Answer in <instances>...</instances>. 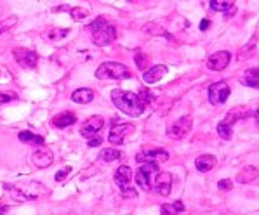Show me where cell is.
<instances>
[{
    "label": "cell",
    "mask_w": 259,
    "mask_h": 215,
    "mask_svg": "<svg viewBox=\"0 0 259 215\" xmlns=\"http://www.w3.org/2000/svg\"><path fill=\"white\" fill-rule=\"evenodd\" d=\"M111 99H113V104L122 111V113L129 115V117H141L143 111H145V101H143L141 95L127 92V90L115 89L111 92Z\"/></svg>",
    "instance_id": "6da1fadb"
},
{
    "label": "cell",
    "mask_w": 259,
    "mask_h": 215,
    "mask_svg": "<svg viewBox=\"0 0 259 215\" xmlns=\"http://www.w3.org/2000/svg\"><path fill=\"white\" fill-rule=\"evenodd\" d=\"M4 189L14 198L16 201H33L40 200L47 194V189L42 186V182H26V184H6Z\"/></svg>",
    "instance_id": "7a4b0ae2"
},
{
    "label": "cell",
    "mask_w": 259,
    "mask_h": 215,
    "mask_svg": "<svg viewBox=\"0 0 259 215\" xmlns=\"http://www.w3.org/2000/svg\"><path fill=\"white\" fill-rule=\"evenodd\" d=\"M87 30L93 31V42L94 45L103 47V45H108L117 38V30H115L113 25H110L108 21H105L103 18L96 19L93 25L87 26Z\"/></svg>",
    "instance_id": "3957f363"
},
{
    "label": "cell",
    "mask_w": 259,
    "mask_h": 215,
    "mask_svg": "<svg viewBox=\"0 0 259 215\" xmlns=\"http://www.w3.org/2000/svg\"><path fill=\"white\" fill-rule=\"evenodd\" d=\"M131 77H133V73L122 63L106 61L96 70V78L98 80H125V78Z\"/></svg>",
    "instance_id": "277c9868"
},
{
    "label": "cell",
    "mask_w": 259,
    "mask_h": 215,
    "mask_svg": "<svg viewBox=\"0 0 259 215\" xmlns=\"http://www.w3.org/2000/svg\"><path fill=\"white\" fill-rule=\"evenodd\" d=\"M115 182H117L118 189H120L122 196L127 198V200H136L138 198V191L133 188L131 184V179H133V170L129 169L127 165H122L117 169V172L113 175Z\"/></svg>",
    "instance_id": "5b68a950"
},
{
    "label": "cell",
    "mask_w": 259,
    "mask_h": 215,
    "mask_svg": "<svg viewBox=\"0 0 259 215\" xmlns=\"http://www.w3.org/2000/svg\"><path fill=\"white\" fill-rule=\"evenodd\" d=\"M158 174V163H146V165L139 167V170L134 175V181L143 191L151 189V177Z\"/></svg>",
    "instance_id": "8992f818"
},
{
    "label": "cell",
    "mask_w": 259,
    "mask_h": 215,
    "mask_svg": "<svg viewBox=\"0 0 259 215\" xmlns=\"http://www.w3.org/2000/svg\"><path fill=\"white\" fill-rule=\"evenodd\" d=\"M191 123H193L191 117L179 118L178 122H174L172 125L167 129V135H169L170 139H176V141H179V139H185L191 130Z\"/></svg>",
    "instance_id": "52a82bcc"
},
{
    "label": "cell",
    "mask_w": 259,
    "mask_h": 215,
    "mask_svg": "<svg viewBox=\"0 0 259 215\" xmlns=\"http://www.w3.org/2000/svg\"><path fill=\"white\" fill-rule=\"evenodd\" d=\"M169 160V153L165 149H160V148H145L141 153L136 154V162L143 163H158V162H167Z\"/></svg>",
    "instance_id": "ba28073f"
},
{
    "label": "cell",
    "mask_w": 259,
    "mask_h": 215,
    "mask_svg": "<svg viewBox=\"0 0 259 215\" xmlns=\"http://www.w3.org/2000/svg\"><path fill=\"white\" fill-rule=\"evenodd\" d=\"M151 189L157 191L160 196H169L172 189V175L169 172H158L151 181Z\"/></svg>",
    "instance_id": "9c48e42d"
},
{
    "label": "cell",
    "mask_w": 259,
    "mask_h": 215,
    "mask_svg": "<svg viewBox=\"0 0 259 215\" xmlns=\"http://www.w3.org/2000/svg\"><path fill=\"white\" fill-rule=\"evenodd\" d=\"M134 129H136V127H134L133 123H120V125L113 127V129L110 130L108 141L113 146H122L123 141H125V137L129 134H133Z\"/></svg>",
    "instance_id": "30bf717a"
},
{
    "label": "cell",
    "mask_w": 259,
    "mask_h": 215,
    "mask_svg": "<svg viewBox=\"0 0 259 215\" xmlns=\"http://www.w3.org/2000/svg\"><path fill=\"white\" fill-rule=\"evenodd\" d=\"M230 97V87L226 82H216L209 87V101L212 104H223Z\"/></svg>",
    "instance_id": "8fae6325"
},
{
    "label": "cell",
    "mask_w": 259,
    "mask_h": 215,
    "mask_svg": "<svg viewBox=\"0 0 259 215\" xmlns=\"http://www.w3.org/2000/svg\"><path fill=\"white\" fill-rule=\"evenodd\" d=\"M14 59L16 63H18L19 66L23 68H28V70H31V68H35L38 65V56L33 52V50L30 49H25V47H21V49H14Z\"/></svg>",
    "instance_id": "7c38bea8"
},
{
    "label": "cell",
    "mask_w": 259,
    "mask_h": 215,
    "mask_svg": "<svg viewBox=\"0 0 259 215\" xmlns=\"http://www.w3.org/2000/svg\"><path fill=\"white\" fill-rule=\"evenodd\" d=\"M53 162H54V154L53 151L47 148H38L31 153V163L37 169H47V167L53 165Z\"/></svg>",
    "instance_id": "4fadbf2b"
},
{
    "label": "cell",
    "mask_w": 259,
    "mask_h": 215,
    "mask_svg": "<svg viewBox=\"0 0 259 215\" xmlns=\"http://www.w3.org/2000/svg\"><path fill=\"white\" fill-rule=\"evenodd\" d=\"M230 59H232V54L228 50H218L216 54H212L207 59V68L212 71H223L230 65Z\"/></svg>",
    "instance_id": "5bb4252c"
},
{
    "label": "cell",
    "mask_w": 259,
    "mask_h": 215,
    "mask_svg": "<svg viewBox=\"0 0 259 215\" xmlns=\"http://www.w3.org/2000/svg\"><path fill=\"white\" fill-rule=\"evenodd\" d=\"M105 127V120H103L101 117H93L91 120H87L85 123L82 125L80 129V134L83 135V137H93V135H96L99 132V130Z\"/></svg>",
    "instance_id": "9a60e30c"
},
{
    "label": "cell",
    "mask_w": 259,
    "mask_h": 215,
    "mask_svg": "<svg viewBox=\"0 0 259 215\" xmlns=\"http://www.w3.org/2000/svg\"><path fill=\"white\" fill-rule=\"evenodd\" d=\"M165 75H167V66L158 65V66L150 68L146 73H143V80H145L146 83H155V82L160 80V78H164Z\"/></svg>",
    "instance_id": "2e32d148"
},
{
    "label": "cell",
    "mask_w": 259,
    "mask_h": 215,
    "mask_svg": "<svg viewBox=\"0 0 259 215\" xmlns=\"http://www.w3.org/2000/svg\"><path fill=\"white\" fill-rule=\"evenodd\" d=\"M214 165H216V156H212V154H202L195 160V167L198 172H209L214 169Z\"/></svg>",
    "instance_id": "e0dca14e"
},
{
    "label": "cell",
    "mask_w": 259,
    "mask_h": 215,
    "mask_svg": "<svg viewBox=\"0 0 259 215\" xmlns=\"http://www.w3.org/2000/svg\"><path fill=\"white\" fill-rule=\"evenodd\" d=\"M256 179H257L256 167H244L237 175V181L240 182V184H250V182H254Z\"/></svg>",
    "instance_id": "ac0fdd59"
},
{
    "label": "cell",
    "mask_w": 259,
    "mask_h": 215,
    "mask_svg": "<svg viewBox=\"0 0 259 215\" xmlns=\"http://www.w3.org/2000/svg\"><path fill=\"white\" fill-rule=\"evenodd\" d=\"M240 82L244 83V85L250 87V89H257L259 85V71L257 68H250V70H247L244 75H242Z\"/></svg>",
    "instance_id": "d6986e66"
},
{
    "label": "cell",
    "mask_w": 259,
    "mask_h": 215,
    "mask_svg": "<svg viewBox=\"0 0 259 215\" xmlns=\"http://www.w3.org/2000/svg\"><path fill=\"white\" fill-rule=\"evenodd\" d=\"M71 99H73L75 102H78V104H89L94 99V92L91 89H78L71 94Z\"/></svg>",
    "instance_id": "ffe728a7"
},
{
    "label": "cell",
    "mask_w": 259,
    "mask_h": 215,
    "mask_svg": "<svg viewBox=\"0 0 259 215\" xmlns=\"http://www.w3.org/2000/svg\"><path fill=\"white\" fill-rule=\"evenodd\" d=\"M75 122H77V117H75L73 113H70V111H66V113H61L54 118L53 125L58 127V129H65V127H68V125H73Z\"/></svg>",
    "instance_id": "44dd1931"
},
{
    "label": "cell",
    "mask_w": 259,
    "mask_h": 215,
    "mask_svg": "<svg viewBox=\"0 0 259 215\" xmlns=\"http://www.w3.org/2000/svg\"><path fill=\"white\" fill-rule=\"evenodd\" d=\"M185 212V205H183V201H174V203H164V205L160 206V213L162 215H178Z\"/></svg>",
    "instance_id": "7402d4cb"
},
{
    "label": "cell",
    "mask_w": 259,
    "mask_h": 215,
    "mask_svg": "<svg viewBox=\"0 0 259 215\" xmlns=\"http://www.w3.org/2000/svg\"><path fill=\"white\" fill-rule=\"evenodd\" d=\"M19 141L25 142V144H35V146H44V137L42 135H35L31 132H28V130H25V132H19Z\"/></svg>",
    "instance_id": "603a6c76"
},
{
    "label": "cell",
    "mask_w": 259,
    "mask_h": 215,
    "mask_svg": "<svg viewBox=\"0 0 259 215\" xmlns=\"http://www.w3.org/2000/svg\"><path fill=\"white\" fill-rule=\"evenodd\" d=\"M244 117H245V110H244V107H242V106L233 107L232 111H228V115H226V118L223 120V123H226V125L232 127L235 122L240 120V118H244Z\"/></svg>",
    "instance_id": "cb8c5ba5"
},
{
    "label": "cell",
    "mask_w": 259,
    "mask_h": 215,
    "mask_svg": "<svg viewBox=\"0 0 259 215\" xmlns=\"http://www.w3.org/2000/svg\"><path fill=\"white\" fill-rule=\"evenodd\" d=\"M68 28H65V30H61V28H53V30H47L46 33H44V38L46 40H61V38H65L66 35H68Z\"/></svg>",
    "instance_id": "d4e9b609"
},
{
    "label": "cell",
    "mask_w": 259,
    "mask_h": 215,
    "mask_svg": "<svg viewBox=\"0 0 259 215\" xmlns=\"http://www.w3.org/2000/svg\"><path fill=\"white\" fill-rule=\"evenodd\" d=\"M209 7L216 13H228L230 9H233V2H230V0H212V2H209Z\"/></svg>",
    "instance_id": "484cf974"
},
{
    "label": "cell",
    "mask_w": 259,
    "mask_h": 215,
    "mask_svg": "<svg viewBox=\"0 0 259 215\" xmlns=\"http://www.w3.org/2000/svg\"><path fill=\"white\" fill-rule=\"evenodd\" d=\"M256 43H257V35H254L252 40H250L244 49L238 52V59H247V58H250V56L256 54V47H257Z\"/></svg>",
    "instance_id": "4316f807"
},
{
    "label": "cell",
    "mask_w": 259,
    "mask_h": 215,
    "mask_svg": "<svg viewBox=\"0 0 259 215\" xmlns=\"http://www.w3.org/2000/svg\"><path fill=\"white\" fill-rule=\"evenodd\" d=\"M122 158V153H118L117 149H111V148H106L99 153V160L103 162H115V160H120Z\"/></svg>",
    "instance_id": "83f0119b"
},
{
    "label": "cell",
    "mask_w": 259,
    "mask_h": 215,
    "mask_svg": "<svg viewBox=\"0 0 259 215\" xmlns=\"http://www.w3.org/2000/svg\"><path fill=\"white\" fill-rule=\"evenodd\" d=\"M218 134L221 135L225 141H230V139L233 137V130H232V127L230 125H226V123H223V122H219L218 123Z\"/></svg>",
    "instance_id": "f1b7e54d"
},
{
    "label": "cell",
    "mask_w": 259,
    "mask_h": 215,
    "mask_svg": "<svg viewBox=\"0 0 259 215\" xmlns=\"http://www.w3.org/2000/svg\"><path fill=\"white\" fill-rule=\"evenodd\" d=\"M70 14H71V18H73L75 21H82V19L89 18V11L82 9V7H73V9H70Z\"/></svg>",
    "instance_id": "f546056e"
},
{
    "label": "cell",
    "mask_w": 259,
    "mask_h": 215,
    "mask_svg": "<svg viewBox=\"0 0 259 215\" xmlns=\"http://www.w3.org/2000/svg\"><path fill=\"white\" fill-rule=\"evenodd\" d=\"M148 63H150V59H148V56H146V54H143V52L136 54V65H138L139 70H146Z\"/></svg>",
    "instance_id": "4dcf8cb0"
},
{
    "label": "cell",
    "mask_w": 259,
    "mask_h": 215,
    "mask_svg": "<svg viewBox=\"0 0 259 215\" xmlns=\"http://www.w3.org/2000/svg\"><path fill=\"white\" fill-rule=\"evenodd\" d=\"M16 99H18V95H16L14 92H0V104L16 101Z\"/></svg>",
    "instance_id": "1f68e13d"
},
{
    "label": "cell",
    "mask_w": 259,
    "mask_h": 215,
    "mask_svg": "<svg viewBox=\"0 0 259 215\" xmlns=\"http://www.w3.org/2000/svg\"><path fill=\"white\" fill-rule=\"evenodd\" d=\"M70 172H71V167H65V169H63V170H59V172L56 174V181H59V182H61V181H65V179L70 175Z\"/></svg>",
    "instance_id": "d6a6232c"
},
{
    "label": "cell",
    "mask_w": 259,
    "mask_h": 215,
    "mask_svg": "<svg viewBox=\"0 0 259 215\" xmlns=\"http://www.w3.org/2000/svg\"><path fill=\"white\" fill-rule=\"evenodd\" d=\"M218 188L221 191H228L233 188V182L230 181V179H221V181L218 182Z\"/></svg>",
    "instance_id": "836d02e7"
},
{
    "label": "cell",
    "mask_w": 259,
    "mask_h": 215,
    "mask_svg": "<svg viewBox=\"0 0 259 215\" xmlns=\"http://www.w3.org/2000/svg\"><path fill=\"white\" fill-rule=\"evenodd\" d=\"M16 23H18V18H16V16H11L9 21H4L2 25H0V33H2L4 30H9V28L13 25H16Z\"/></svg>",
    "instance_id": "e575fe53"
},
{
    "label": "cell",
    "mask_w": 259,
    "mask_h": 215,
    "mask_svg": "<svg viewBox=\"0 0 259 215\" xmlns=\"http://www.w3.org/2000/svg\"><path fill=\"white\" fill-rule=\"evenodd\" d=\"M101 142H103V141H101V139H99V137H91L87 144H89L91 148H96V146H99V144H101Z\"/></svg>",
    "instance_id": "d590c367"
},
{
    "label": "cell",
    "mask_w": 259,
    "mask_h": 215,
    "mask_svg": "<svg viewBox=\"0 0 259 215\" xmlns=\"http://www.w3.org/2000/svg\"><path fill=\"white\" fill-rule=\"evenodd\" d=\"M209 26H210V23L207 21V19H204V21L200 23V30H202V31H205V30H207V28H209Z\"/></svg>",
    "instance_id": "8d00e7d4"
},
{
    "label": "cell",
    "mask_w": 259,
    "mask_h": 215,
    "mask_svg": "<svg viewBox=\"0 0 259 215\" xmlns=\"http://www.w3.org/2000/svg\"><path fill=\"white\" fill-rule=\"evenodd\" d=\"M4 213H7V206L0 205V215H4Z\"/></svg>",
    "instance_id": "74e56055"
}]
</instances>
